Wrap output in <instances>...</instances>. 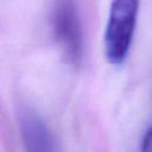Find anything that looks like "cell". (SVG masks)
I'll return each mask as SVG.
<instances>
[{
  "mask_svg": "<svg viewBox=\"0 0 152 152\" xmlns=\"http://www.w3.org/2000/svg\"><path fill=\"white\" fill-rule=\"evenodd\" d=\"M139 11V0H112L103 36L104 55L110 64L119 65L128 56Z\"/></svg>",
  "mask_w": 152,
  "mask_h": 152,
  "instance_id": "obj_1",
  "label": "cell"
},
{
  "mask_svg": "<svg viewBox=\"0 0 152 152\" xmlns=\"http://www.w3.org/2000/svg\"><path fill=\"white\" fill-rule=\"evenodd\" d=\"M53 31L68 58L76 62L83 51V34L80 17L71 0H59L53 12Z\"/></svg>",
  "mask_w": 152,
  "mask_h": 152,
  "instance_id": "obj_2",
  "label": "cell"
},
{
  "mask_svg": "<svg viewBox=\"0 0 152 152\" xmlns=\"http://www.w3.org/2000/svg\"><path fill=\"white\" fill-rule=\"evenodd\" d=\"M19 126L26 152H57L51 131L37 113L24 112L20 115Z\"/></svg>",
  "mask_w": 152,
  "mask_h": 152,
  "instance_id": "obj_3",
  "label": "cell"
},
{
  "mask_svg": "<svg viewBox=\"0 0 152 152\" xmlns=\"http://www.w3.org/2000/svg\"><path fill=\"white\" fill-rule=\"evenodd\" d=\"M141 152H152V126L146 131L142 137Z\"/></svg>",
  "mask_w": 152,
  "mask_h": 152,
  "instance_id": "obj_4",
  "label": "cell"
}]
</instances>
